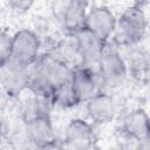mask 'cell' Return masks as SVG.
Wrapping results in <instances>:
<instances>
[{"instance_id":"1","label":"cell","mask_w":150,"mask_h":150,"mask_svg":"<svg viewBox=\"0 0 150 150\" xmlns=\"http://www.w3.org/2000/svg\"><path fill=\"white\" fill-rule=\"evenodd\" d=\"M149 27V19L143 6L138 4L130 5L117 16L111 40L120 48L139 45L146 38Z\"/></svg>"},{"instance_id":"2","label":"cell","mask_w":150,"mask_h":150,"mask_svg":"<svg viewBox=\"0 0 150 150\" xmlns=\"http://www.w3.org/2000/svg\"><path fill=\"white\" fill-rule=\"evenodd\" d=\"M103 89L107 91H117L123 88L129 79L128 67L122 49L109 40L107 47L96 66Z\"/></svg>"},{"instance_id":"3","label":"cell","mask_w":150,"mask_h":150,"mask_svg":"<svg viewBox=\"0 0 150 150\" xmlns=\"http://www.w3.org/2000/svg\"><path fill=\"white\" fill-rule=\"evenodd\" d=\"M42 54V40L32 28H21L13 33L11 59L15 63L29 68Z\"/></svg>"},{"instance_id":"4","label":"cell","mask_w":150,"mask_h":150,"mask_svg":"<svg viewBox=\"0 0 150 150\" xmlns=\"http://www.w3.org/2000/svg\"><path fill=\"white\" fill-rule=\"evenodd\" d=\"M22 123L33 148L62 149V138L56 132L52 116H40Z\"/></svg>"},{"instance_id":"5","label":"cell","mask_w":150,"mask_h":150,"mask_svg":"<svg viewBox=\"0 0 150 150\" xmlns=\"http://www.w3.org/2000/svg\"><path fill=\"white\" fill-rule=\"evenodd\" d=\"M0 81L4 95L15 101L29 90V68L8 60L0 64Z\"/></svg>"},{"instance_id":"6","label":"cell","mask_w":150,"mask_h":150,"mask_svg":"<svg viewBox=\"0 0 150 150\" xmlns=\"http://www.w3.org/2000/svg\"><path fill=\"white\" fill-rule=\"evenodd\" d=\"M97 135L94 124L88 118L74 117L69 120L62 137V149L86 150L96 146Z\"/></svg>"},{"instance_id":"7","label":"cell","mask_w":150,"mask_h":150,"mask_svg":"<svg viewBox=\"0 0 150 150\" xmlns=\"http://www.w3.org/2000/svg\"><path fill=\"white\" fill-rule=\"evenodd\" d=\"M120 131L127 142L135 143L137 148L150 136V115L143 108L131 109L123 116Z\"/></svg>"},{"instance_id":"8","label":"cell","mask_w":150,"mask_h":150,"mask_svg":"<svg viewBox=\"0 0 150 150\" xmlns=\"http://www.w3.org/2000/svg\"><path fill=\"white\" fill-rule=\"evenodd\" d=\"M83 104L86 115L94 125L109 124L117 115V102L107 90L100 91Z\"/></svg>"},{"instance_id":"9","label":"cell","mask_w":150,"mask_h":150,"mask_svg":"<svg viewBox=\"0 0 150 150\" xmlns=\"http://www.w3.org/2000/svg\"><path fill=\"white\" fill-rule=\"evenodd\" d=\"M71 83L81 104L87 102L100 91L104 90L96 67H90L86 64L79 66L73 69Z\"/></svg>"},{"instance_id":"10","label":"cell","mask_w":150,"mask_h":150,"mask_svg":"<svg viewBox=\"0 0 150 150\" xmlns=\"http://www.w3.org/2000/svg\"><path fill=\"white\" fill-rule=\"evenodd\" d=\"M121 49L127 62L129 77L138 83L150 81V50L142 43Z\"/></svg>"},{"instance_id":"11","label":"cell","mask_w":150,"mask_h":150,"mask_svg":"<svg viewBox=\"0 0 150 150\" xmlns=\"http://www.w3.org/2000/svg\"><path fill=\"white\" fill-rule=\"evenodd\" d=\"M116 22L117 16L108 6L97 5L89 8L86 20V28L108 42L111 40L115 33Z\"/></svg>"},{"instance_id":"12","label":"cell","mask_w":150,"mask_h":150,"mask_svg":"<svg viewBox=\"0 0 150 150\" xmlns=\"http://www.w3.org/2000/svg\"><path fill=\"white\" fill-rule=\"evenodd\" d=\"M75 36L79 42L83 64L96 67L108 42L102 40L100 36H97L86 27L76 32Z\"/></svg>"},{"instance_id":"13","label":"cell","mask_w":150,"mask_h":150,"mask_svg":"<svg viewBox=\"0 0 150 150\" xmlns=\"http://www.w3.org/2000/svg\"><path fill=\"white\" fill-rule=\"evenodd\" d=\"M89 8L88 0H73L60 22L61 30L63 33L75 34L84 28Z\"/></svg>"},{"instance_id":"14","label":"cell","mask_w":150,"mask_h":150,"mask_svg":"<svg viewBox=\"0 0 150 150\" xmlns=\"http://www.w3.org/2000/svg\"><path fill=\"white\" fill-rule=\"evenodd\" d=\"M53 101L54 107L61 110H69L81 104L79 96L73 87L71 80L53 89Z\"/></svg>"},{"instance_id":"15","label":"cell","mask_w":150,"mask_h":150,"mask_svg":"<svg viewBox=\"0 0 150 150\" xmlns=\"http://www.w3.org/2000/svg\"><path fill=\"white\" fill-rule=\"evenodd\" d=\"M13 47V33L2 28L0 33V64L7 62L11 59Z\"/></svg>"},{"instance_id":"16","label":"cell","mask_w":150,"mask_h":150,"mask_svg":"<svg viewBox=\"0 0 150 150\" xmlns=\"http://www.w3.org/2000/svg\"><path fill=\"white\" fill-rule=\"evenodd\" d=\"M73 0H49V14L60 27V22Z\"/></svg>"},{"instance_id":"17","label":"cell","mask_w":150,"mask_h":150,"mask_svg":"<svg viewBox=\"0 0 150 150\" xmlns=\"http://www.w3.org/2000/svg\"><path fill=\"white\" fill-rule=\"evenodd\" d=\"M8 7L16 14H26L28 13L36 0H6Z\"/></svg>"},{"instance_id":"18","label":"cell","mask_w":150,"mask_h":150,"mask_svg":"<svg viewBox=\"0 0 150 150\" xmlns=\"http://www.w3.org/2000/svg\"><path fill=\"white\" fill-rule=\"evenodd\" d=\"M137 148H138V149H150V136H149V138H148L146 141L139 143Z\"/></svg>"},{"instance_id":"19","label":"cell","mask_w":150,"mask_h":150,"mask_svg":"<svg viewBox=\"0 0 150 150\" xmlns=\"http://www.w3.org/2000/svg\"><path fill=\"white\" fill-rule=\"evenodd\" d=\"M149 30H150V28H149Z\"/></svg>"},{"instance_id":"20","label":"cell","mask_w":150,"mask_h":150,"mask_svg":"<svg viewBox=\"0 0 150 150\" xmlns=\"http://www.w3.org/2000/svg\"><path fill=\"white\" fill-rule=\"evenodd\" d=\"M5 1H6V0H5Z\"/></svg>"}]
</instances>
